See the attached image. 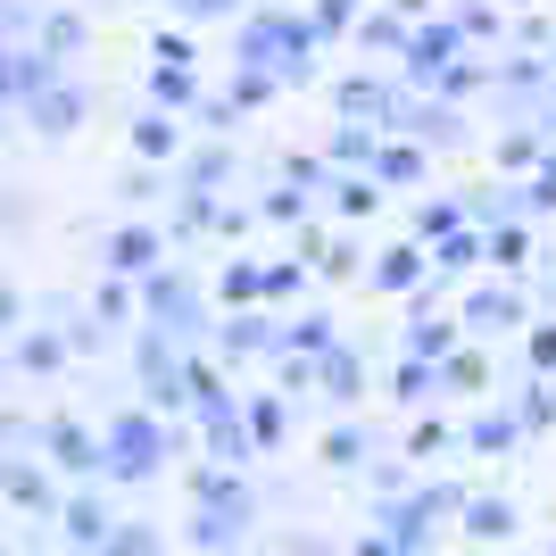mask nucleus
<instances>
[{
    "mask_svg": "<svg viewBox=\"0 0 556 556\" xmlns=\"http://www.w3.org/2000/svg\"><path fill=\"white\" fill-rule=\"evenodd\" d=\"M457 42H465V25H457V17H448V25L424 17L416 34H407V50H399V67L416 75V84H441V75L457 67Z\"/></svg>",
    "mask_w": 556,
    "mask_h": 556,
    "instance_id": "f257e3e1",
    "label": "nucleus"
},
{
    "mask_svg": "<svg viewBox=\"0 0 556 556\" xmlns=\"http://www.w3.org/2000/svg\"><path fill=\"white\" fill-rule=\"evenodd\" d=\"M50 75H59V59H50L42 42H34V50L0 42V109H34V92H42Z\"/></svg>",
    "mask_w": 556,
    "mask_h": 556,
    "instance_id": "f03ea898",
    "label": "nucleus"
},
{
    "mask_svg": "<svg viewBox=\"0 0 556 556\" xmlns=\"http://www.w3.org/2000/svg\"><path fill=\"white\" fill-rule=\"evenodd\" d=\"M332 109H341L349 125H382V134H391L407 100H399L391 84H374V75H349V84H332Z\"/></svg>",
    "mask_w": 556,
    "mask_h": 556,
    "instance_id": "7ed1b4c3",
    "label": "nucleus"
},
{
    "mask_svg": "<svg viewBox=\"0 0 556 556\" xmlns=\"http://www.w3.org/2000/svg\"><path fill=\"white\" fill-rule=\"evenodd\" d=\"M391 134L424 141V150H457V141H465V116L448 109V100H407V109H399V125H391Z\"/></svg>",
    "mask_w": 556,
    "mask_h": 556,
    "instance_id": "20e7f679",
    "label": "nucleus"
},
{
    "mask_svg": "<svg viewBox=\"0 0 556 556\" xmlns=\"http://www.w3.org/2000/svg\"><path fill=\"white\" fill-rule=\"evenodd\" d=\"M141 300H150V325H159V332H200V291H191L184 275H166V266H159Z\"/></svg>",
    "mask_w": 556,
    "mask_h": 556,
    "instance_id": "39448f33",
    "label": "nucleus"
},
{
    "mask_svg": "<svg viewBox=\"0 0 556 556\" xmlns=\"http://www.w3.org/2000/svg\"><path fill=\"white\" fill-rule=\"evenodd\" d=\"M457 507V490H424V498H407V507H391L382 523H391V540L382 548H424V532H432V515Z\"/></svg>",
    "mask_w": 556,
    "mask_h": 556,
    "instance_id": "423d86ee",
    "label": "nucleus"
},
{
    "mask_svg": "<svg viewBox=\"0 0 556 556\" xmlns=\"http://www.w3.org/2000/svg\"><path fill=\"white\" fill-rule=\"evenodd\" d=\"M159 424H141V416H125V424H116V432H109V465H116V473H150V465H159Z\"/></svg>",
    "mask_w": 556,
    "mask_h": 556,
    "instance_id": "0eeeda50",
    "label": "nucleus"
},
{
    "mask_svg": "<svg viewBox=\"0 0 556 556\" xmlns=\"http://www.w3.org/2000/svg\"><path fill=\"white\" fill-rule=\"evenodd\" d=\"M34 125H42V134H75V116H84V92H75V84H59V75H50L42 92H34Z\"/></svg>",
    "mask_w": 556,
    "mask_h": 556,
    "instance_id": "6e6552de",
    "label": "nucleus"
},
{
    "mask_svg": "<svg viewBox=\"0 0 556 556\" xmlns=\"http://www.w3.org/2000/svg\"><path fill=\"white\" fill-rule=\"evenodd\" d=\"M465 325H473V332L523 325V291H507V282H490V291H473V300H465Z\"/></svg>",
    "mask_w": 556,
    "mask_h": 556,
    "instance_id": "1a4fd4ad",
    "label": "nucleus"
},
{
    "mask_svg": "<svg viewBox=\"0 0 556 556\" xmlns=\"http://www.w3.org/2000/svg\"><path fill=\"white\" fill-rule=\"evenodd\" d=\"M109 266H116V275H159V232H150V225H125L109 241Z\"/></svg>",
    "mask_w": 556,
    "mask_h": 556,
    "instance_id": "9d476101",
    "label": "nucleus"
},
{
    "mask_svg": "<svg viewBox=\"0 0 556 556\" xmlns=\"http://www.w3.org/2000/svg\"><path fill=\"white\" fill-rule=\"evenodd\" d=\"M424 266H432V257H424L416 241H399V250H382L374 282H382V291H416V282H424Z\"/></svg>",
    "mask_w": 556,
    "mask_h": 556,
    "instance_id": "9b49d317",
    "label": "nucleus"
},
{
    "mask_svg": "<svg viewBox=\"0 0 556 556\" xmlns=\"http://www.w3.org/2000/svg\"><path fill=\"white\" fill-rule=\"evenodd\" d=\"M325 200L341 216H374V200H382V184L374 175H325Z\"/></svg>",
    "mask_w": 556,
    "mask_h": 556,
    "instance_id": "f8f14e48",
    "label": "nucleus"
},
{
    "mask_svg": "<svg viewBox=\"0 0 556 556\" xmlns=\"http://www.w3.org/2000/svg\"><path fill=\"white\" fill-rule=\"evenodd\" d=\"M424 175V141H382V159H374V184H416Z\"/></svg>",
    "mask_w": 556,
    "mask_h": 556,
    "instance_id": "ddd939ff",
    "label": "nucleus"
},
{
    "mask_svg": "<svg viewBox=\"0 0 556 556\" xmlns=\"http://www.w3.org/2000/svg\"><path fill=\"white\" fill-rule=\"evenodd\" d=\"M332 159H341V166H366V175H374V159H382L374 125H349V116H341V134H332Z\"/></svg>",
    "mask_w": 556,
    "mask_h": 556,
    "instance_id": "4468645a",
    "label": "nucleus"
},
{
    "mask_svg": "<svg viewBox=\"0 0 556 556\" xmlns=\"http://www.w3.org/2000/svg\"><path fill=\"white\" fill-rule=\"evenodd\" d=\"M457 225H473L465 200H424V208H416V241H448Z\"/></svg>",
    "mask_w": 556,
    "mask_h": 556,
    "instance_id": "2eb2a0df",
    "label": "nucleus"
},
{
    "mask_svg": "<svg viewBox=\"0 0 556 556\" xmlns=\"http://www.w3.org/2000/svg\"><path fill=\"white\" fill-rule=\"evenodd\" d=\"M482 250H490V266H523V257H532V232L507 216V225H490V232H482Z\"/></svg>",
    "mask_w": 556,
    "mask_h": 556,
    "instance_id": "dca6fc26",
    "label": "nucleus"
},
{
    "mask_svg": "<svg viewBox=\"0 0 556 556\" xmlns=\"http://www.w3.org/2000/svg\"><path fill=\"white\" fill-rule=\"evenodd\" d=\"M465 532H473V540H507L515 507H507V498H473V507H465Z\"/></svg>",
    "mask_w": 556,
    "mask_h": 556,
    "instance_id": "f3484780",
    "label": "nucleus"
},
{
    "mask_svg": "<svg viewBox=\"0 0 556 556\" xmlns=\"http://www.w3.org/2000/svg\"><path fill=\"white\" fill-rule=\"evenodd\" d=\"M473 257H490V250H482V232H473V225H457V232L441 241V250H432V266H441V275H465Z\"/></svg>",
    "mask_w": 556,
    "mask_h": 556,
    "instance_id": "a211bd4d",
    "label": "nucleus"
},
{
    "mask_svg": "<svg viewBox=\"0 0 556 556\" xmlns=\"http://www.w3.org/2000/svg\"><path fill=\"white\" fill-rule=\"evenodd\" d=\"M216 184H232V150H191L184 191H216Z\"/></svg>",
    "mask_w": 556,
    "mask_h": 556,
    "instance_id": "6ab92c4d",
    "label": "nucleus"
},
{
    "mask_svg": "<svg viewBox=\"0 0 556 556\" xmlns=\"http://www.w3.org/2000/svg\"><path fill=\"white\" fill-rule=\"evenodd\" d=\"M134 150H141V159H175V116L150 109V116L134 125Z\"/></svg>",
    "mask_w": 556,
    "mask_h": 556,
    "instance_id": "aec40b11",
    "label": "nucleus"
},
{
    "mask_svg": "<svg viewBox=\"0 0 556 556\" xmlns=\"http://www.w3.org/2000/svg\"><path fill=\"white\" fill-rule=\"evenodd\" d=\"M325 382H332V399H357L366 391V366H357L349 349H325Z\"/></svg>",
    "mask_w": 556,
    "mask_h": 556,
    "instance_id": "412c9836",
    "label": "nucleus"
},
{
    "mask_svg": "<svg viewBox=\"0 0 556 556\" xmlns=\"http://www.w3.org/2000/svg\"><path fill=\"white\" fill-rule=\"evenodd\" d=\"M50 448H59V465H67V473H92V465H100V448L84 441L75 424H59V432H50Z\"/></svg>",
    "mask_w": 556,
    "mask_h": 556,
    "instance_id": "4be33fe9",
    "label": "nucleus"
},
{
    "mask_svg": "<svg viewBox=\"0 0 556 556\" xmlns=\"http://www.w3.org/2000/svg\"><path fill=\"white\" fill-rule=\"evenodd\" d=\"M150 92H159V109H191L200 84H191V67H159V75H150Z\"/></svg>",
    "mask_w": 556,
    "mask_h": 556,
    "instance_id": "5701e85b",
    "label": "nucleus"
},
{
    "mask_svg": "<svg viewBox=\"0 0 556 556\" xmlns=\"http://www.w3.org/2000/svg\"><path fill=\"white\" fill-rule=\"evenodd\" d=\"M357 34H366V50H407V34H416V25H407V17L391 9V17H366Z\"/></svg>",
    "mask_w": 556,
    "mask_h": 556,
    "instance_id": "b1692460",
    "label": "nucleus"
},
{
    "mask_svg": "<svg viewBox=\"0 0 556 556\" xmlns=\"http://www.w3.org/2000/svg\"><path fill=\"white\" fill-rule=\"evenodd\" d=\"M42 50H50V59H75V50H84V17H50L42 25Z\"/></svg>",
    "mask_w": 556,
    "mask_h": 556,
    "instance_id": "393cba45",
    "label": "nucleus"
},
{
    "mask_svg": "<svg viewBox=\"0 0 556 556\" xmlns=\"http://www.w3.org/2000/svg\"><path fill=\"white\" fill-rule=\"evenodd\" d=\"M457 325H407V357H448Z\"/></svg>",
    "mask_w": 556,
    "mask_h": 556,
    "instance_id": "a878e982",
    "label": "nucleus"
},
{
    "mask_svg": "<svg viewBox=\"0 0 556 556\" xmlns=\"http://www.w3.org/2000/svg\"><path fill=\"white\" fill-rule=\"evenodd\" d=\"M523 208H532V216H540V208H556V150L532 166V184H523Z\"/></svg>",
    "mask_w": 556,
    "mask_h": 556,
    "instance_id": "bb28decb",
    "label": "nucleus"
},
{
    "mask_svg": "<svg viewBox=\"0 0 556 556\" xmlns=\"http://www.w3.org/2000/svg\"><path fill=\"white\" fill-rule=\"evenodd\" d=\"M432 382H441V374H432V357H407V366H399V399H407V407H416V399H432Z\"/></svg>",
    "mask_w": 556,
    "mask_h": 556,
    "instance_id": "cd10ccee",
    "label": "nucleus"
},
{
    "mask_svg": "<svg viewBox=\"0 0 556 556\" xmlns=\"http://www.w3.org/2000/svg\"><path fill=\"white\" fill-rule=\"evenodd\" d=\"M257 216H275V225H300L307 200H300V191H266V200H257Z\"/></svg>",
    "mask_w": 556,
    "mask_h": 556,
    "instance_id": "c85d7f7f",
    "label": "nucleus"
},
{
    "mask_svg": "<svg viewBox=\"0 0 556 556\" xmlns=\"http://www.w3.org/2000/svg\"><path fill=\"white\" fill-rule=\"evenodd\" d=\"M266 291V266H225V300H257Z\"/></svg>",
    "mask_w": 556,
    "mask_h": 556,
    "instance_id": "c756f323",
    "label": "nucleus"
},
{
    "mask_svg": "<svg viewBox=\"0 0 556 556\" xmlns=\"http://www.w3.org/2000/svg\"><path fill=\"white\" fill-rule=\"evenodd\" d=\"M67 532L75 540H100V532H109V515H100L92 498H75V507H67Z\"/></svg>",
    "mask_w": 556,
    "mask_h": 556,
    "instance_id": "7c9ffc66",
    "label": "nucleus"
},
{
    "mask_svg": "<svg viewBox=\"0 0 556 556\" xmlns=\"http://www.w3.org/2000/svg\"><path fill=\"white\" fill-rule=\"evenodd\" d=\"M325 457H332V465H366V432H357V424H349V432H332Z\"/></svg>",
    "mask_w": 556,
    "mask_h": 556,
    "instance_id": "2f4dec72",
    "label": "nucleus"
},
{
    "mask_svg": "<svg viewBox=\"0 0 556 556\" xmlns=\"http://www.w3.org/2000/svg\"><path fill=\"white\" fill-rule=\"evenodd\" d=\"M225 349H266V316H232V325H225Z\"/></svg>",
    "mask_w": 556,
    "mask_h": 556,
    "instance_id": "473e14b6",
    "label": "nucleus"
},
{
    "mask_svg": "<svg viewBox=\"0 0 556 556\" xmlns=\"http://www.w3.org/2000/svg\"><path fill=\"white\" fill-rule=\"evenodd\" d=\"M291 349H332V316H300V325H291Z\"/></svg>",
    "mask_w": 556,
    "mask_h": 556,
    "instance_id": "72a5a7b5",
    "label": "nucleus"
},
{
    "mask_svg": "<svg viewBox=\"0 0 556 556\" xmlns=\"http://www.w3.org/2000/svg\"><path fill=\"white\" fill-rule=\"evenodd\" d=\"M341 25H357V0H316V34H341Z\"/></svg>",
    "mask_w": 556,
    "mask_h": 556,
    "instance_id": "f704fd0d",
    "label": "nucleus"
},
{
    "mask_svg": "<svg viewBox=\"0 0 556 556\" xmlns=\"http://www.w3.org/2000/svg\"><path fill=\"white\" fill-rule=\"evenodd\" d=\"M515 432H523V424H515V416H490V424H473V448H507Z\"/></svg>",
    "mask_w": 556,
    "mask_h": 556,
    "instance_id": "c9c22d12",
    "label": "nucleus"
},
{
    "mask_svg": "<svg viewBox=\"0 0 556 556\" xmlns=\"http://www.w3.org/2000/svg\"><path fill=\"white\" fill-rule=\"evenodd\" d=\"M175 9H184L191 25H208V17H232V9H241V0H175Z\"/></svg>",
    "mask_w": 556,
    "mask_h": 556,
    "instance_id": "e433bc0d",
    "label": "nucleus"
},
{
    "mask_svg": "<svg viewBox=\"0 0 556 556\" xmlns=\"http://www.w3.org/2000/svg\"><path fill=\"white\" fill-rule=\"evenodd\" d=\"M300 291V266H266V300H291Z\"/></svg>",
    "mask_w": 556,
    "mask_h": 556,
    "instance_id": "4c0bfd02",
    "label": "nucleus"
},
{
    "mask_svg": "<svg viewBox=\"0 0 556 556\" xmlns=\"http://www.w3.org/2000/svg\"><path fill=\"white\" fill-rule=\"evenodd\" d=\"M159 67H191V42H184V34H159Z\"/></svg>",
    "mask_w": 556,
    "mask_h": 556,
    "instance_id": "58836bf2",
    "label": "nucleus"
},
{
    "mask_svg": "<svg viewBox=\"0 0 556 556\" xmlns=\"http://www.w3.org/2000/svg\"><path fill=\"white\" fill-rule=\"evenodd\" d=\"M532 366H540V374L556 366V325H540V332H532Z\"/></svg>",
    "mask_w": 556,
    "mask_h": 556,
    "instance_id": "ea45409f",
    "label": "nucleus"
},
{
    "mask_svg": "<svg viewBox=\"0 0 556 556\" xmlns=\"http://www.w3.org/2000/svg\"><path fill=\"white\" fill-rule=\"evenodd\" d=\"M116 556H159V548H150L141 532H125V540H116Z\"/></svg>",
    "mask_w": 556,
    "mask_h": 556,
    "instance_id": "a19ab883",
    "label": "nucleus"
},
{
    "mask_svg": "<svg viewBox=\"0 0 556 556\" xmlns=\"http://www.w3.org/2000/svg\"><path fill=\"white\" fill-rule=\"evenodd\" d=\"M391 9H399L407 25H424V9H432V0H391Z\"/></svg>",
    "mask_w": 556,
    "mask_h": 556,
    "instance_id": "79ce46f5",
    "label": "nucleus"
},
{
    "mask_svg": "<svg viewBox=\"0 0 556 556\" xmlns=\"http://www.w3.org/2000/svg\"><path fill=\"white\" fill-rule=\"evenodd\" d=\"M548 300H556V275H548Z\"/></svg>",
    "mask_w": 556,
    "mask_h": 556,
    "instance_id": "37998d69",
    "label": "nucleus"
}]
</instances>
